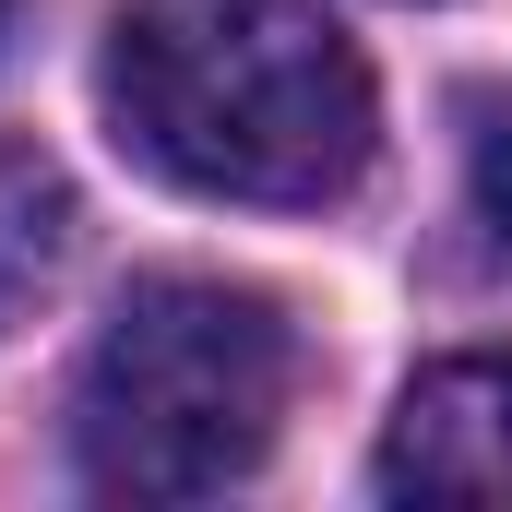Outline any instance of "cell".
Returning <instances> with one entry per match:
<instances>
[{
  "instance_id": "obj_1",
  "label": "cell",
  "mask_w": 512,
  "mask_h": 512,
  "mask_svg": "<svg viewBox=\"0 0 512 512\" xmlns=\"http://www.w3.org/2000/svg\"><path fill=\"white\" fill-rule=\"evenodd\" d=\"M96 84L108 131L203 203H334L382 143L370 60L322 0H131Z\"/></svg>"
},
{
  "instance_id": "obj_2",
  "label": "cell",
  "mask_w": 512,
  "mask_h": 512,
  "mask_svg": "<svg viewBox=\"0 0 512 512\" xmlns=\"http://www.w3.org/2000/svg\"><path fill=\"white\" fill-rule=\"evenodd\" d=\"M298 393V322L227 274H143L84 346L72 453L108 501H215L239 489Z\"/></svg>"
},
{
  "instance_id": "obj_3",
  "label": "cell",
  "mask_w": 512,
  "mask_h": 512,
  "mask_svg": "<svg viewBox=\"0 0 512 512\" xmlns=\"http://www.w3.org/2000/svg\"><path fill=\"white\" fill-rule=\"evenodd\" d=\"M382 501H441V512H512V346L429 358L393 393L382 429Z\"/></svg>"
},
{
  "instance_id": "obj_4",
  "label": "cell",
  "mask_w": 512,
  "mask_h": 512,
  "mask_svg": "<svg viewBox=\"0 0 512 512\" xmlns=\"http://www.w3.org/2000/svg\"><path fill=\"white\" fill-rule=\"evenodd\" d=\"M72 262V179L36 143H0V334L36 322V298Z\"/></svg>"
},
{
  "instance_id": "obj_5",
  "label": "cell",
  "mask_w": 512,
  "mask_h": 512,
  "mask_svg": "<svg viewBox=\"0 0 512 512\" xmlns=\"http://www.w3.org/2000/svg\"><path fill=\"white\" fill-rule=\"evenodd\" d=\"M465 179H477V215L512 251V96H477L465 108Z\"/></svg>"
},
{
  "instance_id": "obj_6",
  "label": "cell",
  "mask_w": 512,
  "mask_h": 512,
  "mask_svg": "<svg viewBox=\"0 0 512 512\" xmlns=\"http://www.w3.org/2000/svg\"><path fill=\"white\" fill-rule=\"evenodd\" d=\"M0 36H12V0H0Z\"/></svg>"
}]
</instances>
